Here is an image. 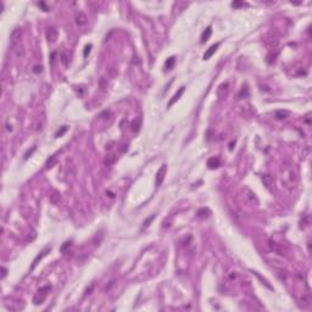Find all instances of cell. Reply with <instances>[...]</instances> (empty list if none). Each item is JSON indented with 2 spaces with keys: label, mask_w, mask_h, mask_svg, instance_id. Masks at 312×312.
<instances>
[{
  "label": "cell",
  "mask_w": 312,
  "mask_h": 312,
  "mask_svg": "<svg viewBox=\"0 0 312 312\" xmlns=\"http://www.w3.org/2000/svg\"><path fill=\"white\" fill-rule=\"evenodd\" d=\"M166 171H167V166L166 165H162L160 167V170L157 171V173H156V187H160L161 183L163 182L165 176H166Z\"/></svg>",
  "instance_id": "1"
},
{
  "label": "cell",
  "mask_w": 312,
  "mask_h": 312,
  "mask_svg": "<svg viewBox=\"0 0 312 312\" xmlns=\"http://www.w3.org/2000/svg\"><path fill=\"white\" fill-rule=\"evenodd\" d=\"M218 46H219V43H216L214 45H211V46L207 49V51L204 54V60H209V58H211L214 53H216V50H217Z\"/></svg>",
  "instance_id": "2"
},
{
  "label": "cell",
  "mask_w": 312,
  "mask_h": 312,
  "mask_svg": "<svg viewBox=\"0 0 312 312\" xmlns=\"http://www.w3.org/2000/svg\"><path fill=\"white\" fill-rule=\"evenodd\" d=\"M49 251H50V246H46V248H45V249H44V250H43V251H41V253L39 254L38 256L36 257V260L33 261V265H32L31 270H33V268H34V267H36V266L38 265V261H40V260H41V258H43V257H44V256L46 255V253H49Z\"/></svg>",
  "instance_id": "3"
},
{
  "label": "cell",
  "mask_w": 312,
  "mask_h": 312,
  "mask_svg": "<svg viewBox=\"0 0 312 312\" xmlns=\"http://www.w3.org/2000/svg\"><path fill=\"white\" fill-rule=\"evenodd\" d=\"M58 37V32H56V29L54 28V27H50V28H48V31H46V38L49 41H54L55 39Z\"/></svg>",
  "instance_id": "4"
},
{
  "label": "cell",
  "mask_w": 312,
  "mask_h": 312,
  "mask_svg": "<svg viewBox=\"0 0 312 312\" xmlns=\"http://www.w3.org/2000/svg\"><path fill=\"white\" fill-rule=\"evenodd\" d=\"M219 165H221V161H219L218 157H211V158H209V161H207V166H209V168H211V170L217 168Z\"/></svg>",
  "instance_id": "5"
},
{
  "label": "cell",
  "mask_w": 312,
  "mask_h": 312,
  "mask_svg": "<svg viewBox=\"0 0 312 312\" xmlns=\"http://www.w3.org/2000/svg\"><path fill=\"white\" fill-rule=\"evenodd\" d=\"M211 34H212V28L211 27H207L204 32H202V34H201V43H205V41H207L210 37H211Z\"/></svg>",
  "instance_id": "6"
},
{
  "label": "cell",
  "mask_w": 312,
  "mask_h": 312,
  "mask_svg": "<svg viewBox=\"0 0 312 312\" xmlns=\"http://www.w3.org/2000/svg\"><path fill=\"white\" fill-rule=\"evenodd\" d=\"M184 90H185V88H184V87H182V88H180V89H179V90H178V92H177V93H176V94H175V97H173V98H172V99H171V101L168 102V106H172V105L175 104L176 101H177V100H178L179 98H180V97H182V95H183Z\"/></svg>",
  "instance_id": "7"
},
{
  "label": "cell",
  "mask_w": 312,
  "mask_h": 312,
  "mask_svg": "<svg viewBox=\"0 0 312 312\" xmlns=\"http://www.w3.org/2000/svg\"><path fill=\"white\" fill-rule=\"evenodd\" d=\"M85 22H87V16L83 12H78L76 15V23L78 26H83Z\"/></svg>",
  "instance_id": "8"
},
{
  "label": "cell",
  "mask_w": 312,
  "mask_h": 312,
  "mask_svg": "<svg viewBox=\"0 0 312 312\" xmlns=\"http://www.w3.org/2000/svg\"><path fill=\"white\" fill-rule=\"evenodd\" d=\"M175 61H176V58H173V56L168 58V60L166 61V68H167V70H171L172 66H173V63H175Z\"/></svg>",
  "instance_id": "9"
},
{
  "label": "cell",
  "mask_w": 312,
  "mask_h": 312,
  "mask_svg": "<svg viewBox=\"0 0 312 312\" xmlns=\"http://www.w3.org/2000/svg\"><path fill=\"white\" fill-rule=\"evenodd\" d=\"M90 49H92V44H88V45L85 46V49H84V53H83L84 58H87V56L89 55V53H90Z\"/></svg>",
  "instance_id": "10"
},
{
  "label": "cell",
  "mask_w": 312,
  "mask_h": 312,
  "mask_svg": "<svg viewBox=\"0 0 312 312\" xmlns=\"http://www.w3.org/2000/svg\"><path fill=\"white\" fill-rule=\"evenodd\" d=\"M34 150H36V146H32V149H31V150H28V151H27V153H26V154H24V160H27V158H28V157H29V156L32 155V154H33V151H34Z\"/></svg>",
  "instance_id": "11"
},
{
  "label": "cell",
  "mask_w": 312,
  "mask_h": 312,
  "mask_svg": "<svg viewBox=\"0 0 312 312\" xmlns=\"http://www.w3.org/2000/svg\"><path fill=\"white\" fill-rule=\"evenodd\" d=\"M114 161H115V157H114V155H109V160H107V158L105 160V162H106L107 165H111Z\"/></svg>",
  "instance_id": "12"
},
{
  "label": "cell",
  "mask_w": 312,
  "mask_h": 312,
  "mask_svg": "<svg viewBox=\"0 0 312 312\" xmlns=\"http://www.w3.org/2000/svg\"><path fill=\"white\" fill-rule=\"evenodd\" d=\"M66 131H67V127H66V126H63V127L61 128V131H58V133H56V136H62V133H65Z\"/></svg>",
  "instance_id": "13"
},
{
  "label": "cell",
  "mask_w": 312,
  "mask_h": 312,
  "mask_svg": "<svg viewBox=\"0 0 312 312\" xmlns=\"http://www.w3.org/2000/svg\"><path fill=\"white\" fill-rule=\"evenodd\" d=\"M41 71H43V67H41V66H36V67H34V72H36V73H37V72H41Z\"/></svg>",
  "instance_id": "14"
},
{
  "label": "cell",
  "mask_w": 312,
  "mask_h": 312,
  "mask_svg": "<svg viewBox=\"0 0 312 312\" xmlns=\"http://www.w3.org/2000/svg\"><path fill=\"white\" fill-rule=\"evenodd\" d=\"M6 275V268H2V277Z\"/></svg>",
  "instance_id": "15"
}]
</instances>
